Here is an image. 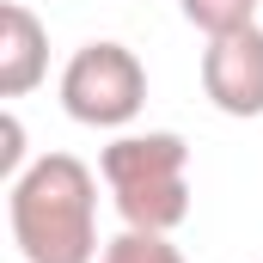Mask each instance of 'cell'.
<instances>
[{"label":"cell","instance_id":"6da1fadb","mask_svg":"<svg viewBox=\"0 0 263 263\" xmlns=\"http://www.w3.org/2000/svg\"><path fill=\"white\" fill-rule=\"evenodd\" d=\"M6 227L25 263H98V172L80 153H37L6 184Z\"/></svg>","mask_w":263,"mask_h":263},{"label":"cell","instance_id":"7a4b0ae2","mask_svg":"<svg viewBox=\"0 0 263 263\" xmlns=\"http://www.w3.org/2000/svg\"><path fill=\"white\" fill-rule=\"evenodd\" d=\"M98 178L117 202L123 227L178 233L190 220V141L178 129H123L98 153Z\"/></svg>","mask_w":263,"mask_h":263},{"label":"cell","instance_id":"3957f363","mask_svg":"<svg viewBox=\"0 0 263 263\" xmlns=\"http://www.w3.org/2000/svg\"><path fill=\"white\" fill-rule=\"evenodd\" d=\"M147 104V67L129 43L117 37H98V43H80L62 67V110L86 129H129Z\"/></svg>","mask_w":263,"mask_h":263},{"label":"cell","instance_id":"277c9868","mask_svg":"<svg viewBox=\"0 0 263 263\" xmlns=\"http://www.w3.org/2000/svg\"><path fill=\"white\" fill-rule=\"evenodd\" d=\"M202 92H208V104L220 117H239V123L263 117V25L208 37V49H202Z\"/></svg>","mask_w":263,"mask_h":263},{"label":"cell","instance_id":"5b68a950","mask_svg":"<svg viewBox=\"0 0 263 263\" xmlns=\"http://www.w3.org/2000/svg\"><path fill=\"white\" fill-rule=\"evenodd\" d=\"M49 73V31L25 0L0 6V98H25L37 92Z\"/></svg>","mask_w":263,"mask_h":263},{"label":"cell","instance_id":"8992f818","mask_svg":"<svg viewBox=\"0 0 263 263\" xmlns=\"http://www.w3.org/2000/svg\"><path fill=\"white\" fill-rule=\"evenodd\" d=\"M98 263H190V257L172 245V233H141V227H123L117 239H104Z\"/></svg>","mask_w":263,"mask_h":263},{"label":"cell","instance_id":"52a82bcc","mask_svg":"<svg viewBox=\"0 0 263 263\" xmlns=\"http://www.w3.org/2000/svg\"><path fill=\"white\" fill-rule=\"evenodd\" d=\"M178 12L196 25L202 37H227V31L257 25V0H178Z\"/></svg>","mask_w":263,"mask_h":263},{"label":"cell","instance_id":"ba28073f","mask_svg":"<svg viewBox=\"0 0 263 263\" xmlns=\"http://www.w3.org/2000/svg\"><path fill=\"white\" fill-rule=\"evenodd\" d=\"M31 159H25V123H18V110H6V147H0V178L12 184L18 172H25Z\"/></svg>","mask_w":263,"mask_h":263}]
</instances>
